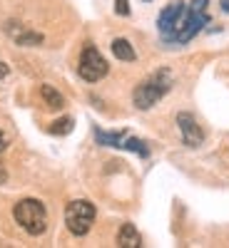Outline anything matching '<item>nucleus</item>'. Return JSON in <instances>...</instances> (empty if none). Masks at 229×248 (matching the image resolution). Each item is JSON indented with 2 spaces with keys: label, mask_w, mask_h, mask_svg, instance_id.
<instances>
[{
  "label": "nucleus",
  "mask_w": 229,
  "mask_h": 248,
  "mask_svg": "<svg viewBox=\"0 0 229 248\" xmlns=\"http://www.w3.org/2000/svg\"><path fill=\"white\" fill-rule=\"evenodd\" d=\"M172 85H175V75H172V70H167V67H162V70H155L152 75H147L140 85L135 87V92H132V105L137 107V109H152L157 102L167 94L170 90H172Z\"/></svg>",
  "instance_id": "1"
},
{
  "label": "nucleus",
  "mask_w": 229,
  "mask_h": 248,
  "mask_svg": "<svg viewBox=\"0 0 229 248\" xmlns=\"http://www.w3.org/2000/svg\"><path fill=\"white\" fill-rule=\"evenodd\" d=\"M207 8H210V0H192V3L184 8L170 45H187L190 40H194L202 32V28L210 23V10Z\"/></svg>",
  "instance_id": "2"
},
{
  "label": "nucleus",
  "mask_w": 229,
  "mask_h": 248,
  "mask_svg": "<svg viewBox=\"0 0 229 248\" xmlns=\"http://www.w3.org/2000/svg\"><path fill=\"white\" fill-rule=\"evenodd\" d=\"M15 223L30 236H43L48 231V209L37 199H23L13 206Z\"/></svg>",
  "instance_id": "3"
},
{
  "label": "nucleus",
  "mask_w": 229,
  "mask_h": 248,
  "mask_svg": "<svg viewBox=\"0 0 229 248\" xmlns=\"http://www.w3.org/2000/svg\"><path fill=\"white\" fill-rule=\"evenodd\" d=\"M95 206L85 199H75L68 203V209H65V226H68V231L72 236H85L90 229H92V223H95Z\"/></svg>",
  "instance_id": "4"
},
{
  "label": "nucleus",
  "mask_w": 229,
  "mask_h": 248,
  "mask_svg": "<svg viewBox=\"0 0 229 248\" xmlns=\"http://www.w3.org/2000/svg\"><path fill=\"white\" fill-rule=\"evenodd\" d=\"M107 72H110L107 60L100 55V50L92 43H88L82 47V55H80V62H77V75L85 82H100Z\"/></svg>",
  "instance_id": "5"
},
{
  "label": "nucleus",
  "mask_w": 229,
  "mask_h": 248,
  "mask_svg": "<svg viewBox=\"0 0 229 248\" xmlns=\"http://www.w3.org/2000/svg\"><path fill=\"white\" fill-rule=\"evenodd\" d=\"M184 8H187V3H182V0H175V3H170L167 8L159 13V17H157V30H159V35H162L164 43H170V40H172V35H175V30H177V25H179V17H182Z\"/></svg>",
  "instance_id": "6"
},
{
  "label": "nucleus",
  "mask_w": 229,
  "mask_h": 248,
  "mask_svg": "<svg viewBox=\"0 0 229 248\" xmlns=\"http://www.w3.org/2000/svg\"><path fill=\"white\" fill-rule=\"evenodd\" d=\"M177 127H179V134H182L184 147L197 149V147H202V144H204V129L197 124L194 114L179 112V114H177Z\"/></svg>",
  "instance_id": "7"
},
{
  "label": "nucleus",
  "mask_w": 229,
  "mask_h": 248,
  "mask_svg": "<svg viewBox=\"0 0 229 248\" xmlns=\"http://www.w3.org/2000/svg\"><path fill=\"white\" fill-rule=\"evenodd\" d=\"M5 32L13 37V43H15V45H23V47H37V45H43V40H45L40 32L30 30L28 25L15 23V20H10V23L5 25Z\"/></svg>",
  "instance_id": "8"
},
{
  "label": "nucleus",
  "mask_w": 229,
  "mask_h": 248,
  "mask_svg": "<svg viewBox=\"0 0 229 248\" xmlns=\"http://www.w3.org/2000/svg\"><path fill=\"white\" fill-rule=\"evenodd\" d=\"M117 246L120 248H140L142 246V236L135 229V223H122L117 231Z\"/></svg>",
  "instance_id": "9"
},
{
  "label": "nucleus",
  "mask_w": 229,
  "mask_h": 248,
  "mask_svg": "<svg viewBox=\"0 0 229 248\" xmlns=\"http://www.w3.org/2000/svg\"><path fill=\"white\" fill-rule=\"evenodd\" d=\"M110 47H112V55H115L117 60H122V62H135V60H137L135 47L130 45V40H124V37H115Z\"/></svg>",
  "instance_id": "10"
},
{
  "label": "nucleus",
  "mask_w": 229,
  "mask_h": 248,
  "mask_svg": "<svg viewBox=\"0 0 229 248\" xmlns=\"http://www.w3.org/2000/svg\"><path fill=\"white\" fill-rule=\"evenodd\" d=\"M40 97H43V102L48 105V109H62L65 107V97H62L53 85H40Z\"/></svg>",
  "instance_id": "11"
},
{
  "label": "nucleus",
  "mask_w": 229,
  "mask_h": 248,
  "mask_svg": "<svg viewBox=\"0 0 229 248\" xmlns=\"http://www.w3.org/2000/svg\"><path fill=\"white\" fill-rule=\"evenodd\" d=\"M124 137H127V132H102V129H95V139H97V144H102V147L120 149V144H122Z\"/></svg>",
  "instance_id": "12"
},
{
  "label": "nucleus",
  "mask_w": 229,
  "mask_h": 248,
  "mask_svg": "<svg viewBox=\"0 0 229 248\" xmlns=\"http://www.w3.org/2000/svg\"><path fill=\"white\" fill-rule=\"evenodd\" d=\"M120 149L135 152V154H140L142 159H147V156H150V147H147V144H144L142 139H135V137H124L122 144H120Z\"/></svg>",
  "instance_id": "13"
},
{
  "label": "nucleus",
  "mask_w": 229,
  "mask_h": 248,
  "mask_svg": "<svg viewBox=\"0 0 229 248\" xmlns=\"http://www.w3.org/2000/svg\"><path fill=\"white\" fill-rule=\"evenodd\" d=\"M72 127H75V119H72V117H62V119H57V122L50 124V134H55V137H65V134L72 132Z\"/></svg>",
  "instance_id": "14"
},
{
  "label": "nucleus",
  "mask_w": 229,
  "mask_h": 248,
  "mask_svg": "<svg viewBox=\"0 0 229 248\" xmlns=\"http://www.w3.org/2000/svg\"><path fill=\"white\" fill-rule=\"evenodd\" d=\"M115 13L117 15H130V0H115Z\"/></svg>",
  "instance_id": "15"
},
{
  "label": "nucleus",
  "mask_w": 229,
  "mask_h": 248,
  "mask_svg": "<svg viewBox=\"0 0 229 248\" xmlns=\"http://www.w3.org/2000/svg\"><path fill=\"white\" fill-rule=\"evenodd\" d=\"M8 72H10V67L5 65V62H0V79H5V77H8Z\"/></svg>",
  "instance_id": "16"
},
{
  "label": "nucleus",
  "mask_w": 229,
  "mask_h": 248,
  "mask_svg": "<svg viewBox=\"0 0 229 248\" xmlns=\"http://www.w3.org/2000/svg\"><path fill=\"white\" fill-rule=\"evenodd\" d=\"M8 181V171H5V167L0 164V184H5Z\"/></svg>",
  "instance_id": "17"
},
{
  "label": "nucleus",
  "mask_w": 229,
  "mask_h": 248,
  "mask_svg": "<svg viewBox=\"0 0 229 248\" xmlns=\"http://www.w3.org/2000/svg\"><path fill=\"white\" fill-rule=\"evenodd\" d=\"M8 147V144H5V137H3V132H0V152H3Z\"/></svg>",
  "instance_id": "18"
},
{
  "label": "nucleus",
  "mask_w": 229,
  "mask_h": 248,
  "mask_svg": "<svg viewBox=\"0 0 229 248\" xmlns=\"http://www.w3.org/2000/svg\"><path fill=\"white\" fill-rule=\"evenodd\" d=\"M222 10H224V13H229V0H222Z\"/></svg>",
  "instance_id": "19"
},
{
  "label": "nucleus",
  "mask_w": 229,
  "mask_h": 248,
  "mask_svg": "<svg viewBox=\"0 0 229 248\" xmlns=\"http://www.w3.org/2000/svg\"><path fill=\"white\" fill-rule=\"evenodd\" d=\"M144 3H150V0H144Z\"/></svg>",
  "instance_id": "20"
}]
</instances>
